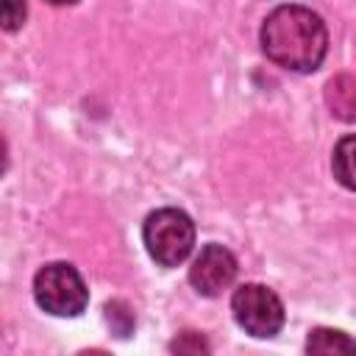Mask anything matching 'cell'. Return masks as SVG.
Instances as JSON below:
<instances>
[{
	"instance_id": "obj_1",
	"label": "cell",
	"mask_w": 356,
	"mask_h": 356,
	"mask_svg": "<svg viewBox=\"0 0 356 356\" xmlns=\"http://www.w3.org/2000/svg\"><path fill=\"white\" fill-rule=\"evenodd\" d=\"M261 50L284 70L312 72L328 53L325 22L306 6H278L261 25Z\"/></svg>"
},
{
	"instance_id": "obj_2",
	"label": "cell",
	"mask_w": 356,
	"mask_h": 356,
	"mask_svg": "<svg viewBox=\"0 0 356 356\" xmlns=\"http://www.w3.org/2000/svg\"><path fill=\"white\" fill-rule=\"evenodd\" d=\"M142 239L150 259L161 267H178L195 248V222L181 209H156L142 225Z\"/></svg>"
},
{
	"instance_id": "obj_3",
	"label": "cell",
	"mask_w": 356,
	"mask_h": 356,
	"mask_svg": "<svg viewBox=\"0 0 356 356\" xmlns=\"http://www.w3.org/2000/svg\"><path fill=\"white\" fill-rule=\"evenodd\" d=\"M33 298L44 312L56 317H78L89 303V289L72 264L53 261L36 273Z\"/></svg>"
},
{
	"instance_id": "obj_4",
	"label": "cell",
	"mask_w": 356,
	"mask_h": 356,
	"mask_svg": "<svg viewBox=\"0 0 356 356\" xmlns=\"http://www.w3.org/2000/svg\"><path fill=\"white\" fill-rule=\"evenodd\" d=\"M234 320L250 337H275L284 325V303L264 284H242L231 298Z\"/></svg>"
},
{
	"instance_id": "obj_5",
	"label": "cell",
	"mask_w": 356,
	"mask_h": 356,
	"mask_svg": "<svg viewBox=\"0 0 356 356\" xmlns=\"http://www.w3.org/2000/svg\"><path fill=\"white\" fill-rule=\"evenodd\" d=\"M236 259L228 248L222 245H206L200 248V253L195 256L192 267H189V284L206 295V298H214L220 295L222 289H228L236 278Z\"/></svg>"
},
{
	"instance_id": "obj_6",
	"label": "cell",
	"mask_w": 356,
	"mask_h": 356,
	"mask_svg": "<svg viewBox=\"0 0 356 356\" xmlns=\"http://www.w3.org/2000/svg\"><path fill=\"white\" fill-rule=\"evenodd\" d=\"M325 103L331 114L342 122L356 120V78L353 75H337L325 86Z\"/></svg>"
},
{
	"instance_id": "obj_7",
	"label": "cell",
	"mask_w": 356,
	"mask_h": 356,
	"mask_svg": "<svg viewBox=\"0 0 356 356\" xmlns=\"http://www.w3.org/2000/svg\"><path fill=\"white\" fill-rule=\"evenodd\" d=\"M331 167H334V178L345 189L356 192V134L342 136L337 142L334 156H331Z\"/></svg>"
},
{
	"instance_id": "obj_8",
	"label": "cell",
	"mask_w": 356,
	"mask_h": 356,
	"mask_svg": "<svg viewBox=\"0 0 356 356\" xmlns=\"http://www.w3.org/2000/svg\"><path fill=\"white\" fill-rule=\"evenodd\" d=\"M306 350L309 353H356V339H350L342 331L334 328H314L306 339Z\"/></svg>"
},
{
	"instance_id": "obj_9",
	"label": "cell",
	"mask_w": 356,
	"mask_h": 356,
	"mask_svg": "<svg viewBox=\"0 0 356 356\" xmlns=\"http://www.w3.org/2000/svg\"><path fill=\"white\" fill-rule=\"evenodd\" d=\"M25 19V0H6L3 8V28L6 31H17Z\"/></svg>"
},
{
	"instance_id": "obj_10",
	"label": "cell",
	"mask_w": 356,
	"mask_h": 356,
	"mask_svg": "<svg viewBox=\"0 0 356 356\" xmlns=\"http://www.w3.org/2000/svg\"><path fill=\"white\" fill-rule=\"evenodd\" d=\"M47 3H53V6H70V3H78V0H47Z\"/></svg>"
}]
</instances>
